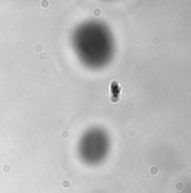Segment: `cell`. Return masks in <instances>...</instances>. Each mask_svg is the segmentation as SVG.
<instances>
[{
    "label": "cell",
    "mask_w": 191,
    "mask_h": 193,
    "mask_svg": "<svg viewBox=\"0 0 191 193\" xmlns=\"http://www.w3.org/2000/svg\"><path fill=\"white\" fill-rule=\"evenodd\" d=\"M69 137H70V132L68 131V130H63V131L61 132V138H63V139H68Z\"/></svg>",
    "instance_id": "1"
},
{
    "label": "cell",
    "mask_w": 191,
    "mask_h": 193,
    "mask_svg": "<svg viewBox=\"0 0 191 193\" xmlns=\"http://www.w3.org/2000/svg\"><path fill=\"white\" fill-rule=\"evenodd\" d=\"M38 59H40L41 61H46V60H47V54H46L45 52L38 54Z\"/></svg>",
    "instance_id": "2"
},
{
    "label": "cell",
    "mask_w": 191,
    "mask_h": 193,
    "mask_svg": "<svg viewBox=\"0 0 191 193\" xmlns=\"http://www.w3.org/2000/svg\"><path fill=\"white\" fill-rule=\"evenodd\" d=\"M93 15H95L96 17H98V16H100L101 15V10L99 8H96V9H93Z\"/></svg>",
    "instance_id": "3"
},
{
    "label": "cell",
    "mask_w": 191,
    "mask_h": 193,
    "mask_svg": "<svg viewBox=\"0 0 191 193\" xmlns=\"http://www.w3.org/2000/svg\"><path fill=\"white\" fill-rule=\"evenodd\" d=\"M62 185H63V188H65V189H69V188H70V181H68V180L63 181V183H62Z\"/></svg>",
    "instance_id": "4"
},
{
    "label": "cell",
    "mask_w": 191,
    "mask_h": 193,
    "mask_svg": "<svg viewBox=\"0 0 191 193\" xmlns=\"http://www.w3.org/2000/svg\"><path fill=\"white\" fill-rule=\"evenodd\" d=\"M43 50V45L42 44H37V45H35V51L36 52H41Z\"/></svg>",
    "instance_id": "5"
},
{
    "label": "cell",
    "mask_w": 191,
    "mask_h": 193,
    "mask_svg": "<svg viewBox=\"0 0 191 193\" xmlns=\"http://www.w3.org/2000/svg\"><path fill=\"white\" fill-rule=\"evenodd\" d=\"M41 3L43 5V6H42L43 8H47V7H48V1H42Z\"/></svg>",
    "instance_id": "6"
},
{
    "label": "cell",
    "mask_w": 191,
    "mask_h": 193,
    "mask_svg": "<svg viewBox=\"0 0 191 193\" xmlns=\"http://www.w3.org/2000/svg\"><path fill=\"white\" fill-rule=\"evenodd\" d=\"M175 189H178V190H179V191H181V190H182V189H183V185H182V184H181V183H179V184H178V185L175 184Z\"/></svg>",
    "instance_id": "7"
},
{
    "label": "cell",
    "mask_w": 191,
    "mask_h": 193,
    "mask_svg": "<svg viewBox=\"0 0 191 193\" xmlns=\"http://www.w3.org/2000/svg\"><path fill=\"white\" fill-rule=\"evenodd\" d=\"M3 171H5V172H9V171H11V167H9L8 165H5V166H3Z\"/></svg>",
    "instance_id": "8"
}]
</instances>
